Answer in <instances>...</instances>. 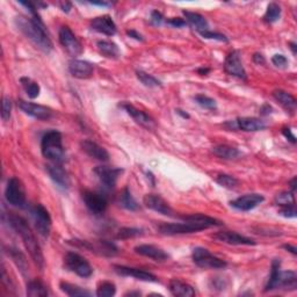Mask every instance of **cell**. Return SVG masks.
I'll use <instances>...</instances> for the list:
<instances>
[{
    "mask_svg": "<svg viewBox=\"0 0 297 297\" xmlns=\"http://www.w3.org/2000/svg\"><path fill=\"white\" fill-rule=\"evenodd\" d=\"M182 219V223H160L158 226L159 234L165 236L193 234V232H199L212 227L222 226L220 220L202 214L183 216Z\"/></svg>",
    "mask_w": 297,
    "mask_h": 297,
    "instance_id": "obj_1",
    "label": "cell"
},
{
    "mask_svg": "<svg viewBox=\"0 0 297 297\" xmlns=\"http://www.w3.org/2000/svg\"><path fill=\"white\" fill-rule=\"evenodd\" d=\"M9 223L14 231H17V234L21 237L23 244L27 248V251L29 252L31 259L34 260V263L38 265L40 270H42L44 266V256L42 253L41 246L36 239L34 232L31 231V229L28 226L27 220L22 218L21 216H18L13 214V212H10L9 216Z\"/></svg>",
    "mask_w": 297,
    "mask_h": 297,
    "instance_id": "obj_2",
    "label": "cell"
},
{
    "mask_svg": "<svg viewBox=\"0 0 297 297\" xmlns=\"http://www.w3.org/2000/svg\"><path fill=\"white\" fill-rule=\"evenodd\" d=\"M15 25L21 33L30 40L43 53H50L53 50V42L50 41L46 29H44L43 22L40 17L25 18L18 17L15 19Z\"/></svg>",
    "mask_w": 297,
    "mask_h": 297,
    "instance_id": "obj_3",
    "label": "cell"
},
{
    "mask_svg": "<svg viewBox=\"0 0 297 297\" xmlns=\"http://www.w3.org/2000/svg\"><path fill=\"white\" fill-rule=\"evenodd\" d=\"M280 259L273 260L272 272L268 282L265 287V291L278 290H295L297 287V275L294 271H281Z\"/></svg>",
    "mask_w": 297,
    "mask_h": 297,
    "instance_id": "obj_4",
    "label": "cell"
},
{
    "mask_svg": "<svg viewBox=\"0 0 297 297\" xmlns=\"http://www.w3.org/2000/svg\"><path fill=\"white\" fill-rule=\"evenodd\" d=\"M41 151L44 158L59 162L64 157L62 134L57 130L48 131L41 140Z\"/></svg>",
    "mask_w": 297,
    "mask_h": 297,
    "instance_id": "obj_5",
    "label": "cell"
},
{
    "mask_svg": "<svg viewBox=\"0 0 297 297\" xmlns=\"http://www.w3.org/2000/svg\"><path fill=\"white\" fill-rule=\"evenodd\" d=\"M192 258L196 266L204 268V270H222L228 265L224 260L211 254L207 248L203 247H195L193 250Z\"/></svg>",
    "mask_w": 297,
    "mask_h": 297,
    "instance_id": "obj_6",
    "label": "cell"
},
{
    "mask_svg": "<svg viewBox=\"0 0 297 297\" xmlns=\"http://www.w3.org/2000/svg\"><path fill=\"white\" fill-rule=\"evenodd\" d=\"M64 265L67 270L76 273L82 278H90L93 274V268L91 267L90 263L78 253L69 252L64 256Z\"/></svg>",
    "mask_w": 297,
    "mask_h": 297,
    "instance_id": "obj_7",
    "label": "cell"
},
{
    "mask_svg": "<svg viewBox=\"0 0 297 297\" xmlns=\"http://www.w3.org/2000/svg\"><path fill=\"white\" fill-rule=\"evenodd\" d=\"M6 201L11 206L22 208L26 204V192L22 182L18 178H11L5 191Z\"/></svg>",
    "mask_w": 297,
    "mask_h": 297,
    "instance_id": "obj_8",
    "label": "cell"
},
{
    "mask_svg": "<svg viewBox=\"0 0 297 297\" xmlns=\"http://www.w3.org/2000/svg\"><path fill=\"white\" fill-rule=\"evenodd\" d=\"M31 215H33L35 228L40 235L43 238H48L50 234V228H51V217L46 208L42 204H36L31 210Z\"/></svg>",
    "mask_w": 297,
    "mask_h": 297,
    "instance_id": "obj_9",
    "label": "cell"
},
{
    "mask_svg": "<svg viewBox=\"0 0 297 297\" xmlns=\"http://www.w3.org/2000/svg\"><path fill=\"white\" fill-rule=\"evenodd\" d=\"M59 42H61L64 49L67 51V54L72 57H77L83 53L82 44L76 38L73 31L67 26H64L59 29Z\"/></svg>",
    "mask_w": 297,
    "mask_h": 297,
    "instance_id": "obj_10",
    "label": "cell"
},
{
    "mask_svg": "<svg viewBox=\"0 0 297 297\" xmlns=\"http://www.w3.org/2000/svg\"><path fill=\"white\" fill-rule=\"evenodd\" d=\"M83 201L87 207V209L95 215L103 214L108 206L107 199L105 196L91 191H85L83 193Z\"/></svg>",
    "mask_w": 297,
    "mask_h": 297,
    "instance_id": "obj_11",
    "label": "cell"
},
{
    "mask_svg": "<svg viewBox=\"0 0 297 297\" xmlns=\"http://www.w3.org/2000/svg\"><path fill=\"white\" fill-rule=\"evenodd\" d=\"M224 70L232 77L242 80L246 79V71L244 69L242 61H240L239 51L234 50L227 56L226 62H224Z\"/></svg>",
    "mask_w": 297,
    "mask_h": 297,
    "instance_id": "obj_12",
    "label": "cell"
},
{
    "mask_svg": "<svg viewBox=\"0 0 297 297\" xmlns=\"http://www.w3.org/2000/svg\"><path fill=\"white\" fill-rule=\"evenodd\" d=\"M122 172L123 170H121V168H114L108 166H96L94 168L95 175L98 176V179L101 181L103 186L109 188V190L115 187L119 176L121 175Z\"/></svg>",
    "mask_w": 297,
    "mask_h": 297,
    "instance_id": "obj_13",
    "label": "cell"
},
{
    "mask_svg": "<svg viewBox=\"0 0 297 297\" xmlns=\"http://www.w3.org/2000/svg\"><path fill=\"white\" fill-rule=\"evenodd\" d=\"M18 105L23 113L38 120H49L53 115V110L46 106L38 105V103L27 102L25 100H19Z\"/></svg>",
    "mask_w": 297,
    "mask_h": 297,
    "instance_id": "obj_14",
    "label": "cell"
},
{
    "mask_svg": "<svg viewBox=\"0 0 297 297\" xmlns=\"http://www.w3.org/2000/svg\"><path fill=\"white\" fill-rule=\"evenodd\" d=\"M143 202L148 209L154 210L156 212H159V214L162 215L172 216V214H173V209H172L170 204H168L160 195L146 194L145 196H144Z\"/></svg>",
    "mask_w": 297,
    "mask_h": 297,
    "instance_id": "obj_15",
    "label": "cell"
},
{
    "mask_svg": "<svg viewBox=\"0 0 297 297\" xmlns=\"http://www.w3.org/2000/svg\"><path fill=\"white\" fill-rule=\"evenodd\" d=\"M113 268L119 275L131 276V278H135L139 281H145V282H158L157 276L152 274V273L139 270V268L121 266V265H114Z\"/></svg>",
    "mask_w": 297,
    "mask_h": 297,
    "instance_id": "obj_16",
    "label": "cell"
},
{
    "mask_svg": "<svg viewBox=\"0 0 297 297\" xmlns=\"http://www.w3.org/2000/svg\"><path fill=\"white\" fill-rule=\"evenodd\" d=\"M264 201L265 198L262 194H255V193H253V194H246L234 200V201L230 202V206L234 207L235 209L242 211H250Z\"/></svg>",
    "mask_w": 297,
    "mask_h": 297,
    "instance_id": "obj_17",
    "label": "cell"
},
{
    "mask_svg": "<svg viewBox=\"0 0 297 297\" xmlns=\"http://www.w3.org/2000/svg\"><path fill=\"white\" fill-rule=\"evenodd\" d=\"M212 238L229 245H248L250 246V245L256 244L253 239L247 238V237L237 234V232L234 231H219L212 236Z\"/></svg>",
    "mask_w": 297,
    "mask_h": 297,
    "instance_id": "obj_18",
    "label": "cell"
},
{
    "mask_svg": "<svg viewBox=\"0 0 297 297\" xmlns=\"http://www.w3.org/2000/svg\"><path fill=\"white\" fill-rule=\"evenodd\" d=\"M91 27L93 30L107 36L115 35L116 30H118L114 20L109 15H101V17L94 18L91 21Z\"/></svg>",
    "mask_w": 297,
    "mask_h": 297,
    "instance_id": "obj_19",
    "label": "cell"
},
{
    "mask_svg": "<svg viewBox=\"0 0 297 297\" xmlns=\"http://www.w3.org/2000/svg\"><path fill=\"white\" fill-rule=\"evenodd\" d=\"M135 252L139 255L146 256V258H150L158 263L166 262V260L168 259V254L166 253V252L162 250L160 247L155 246V245H148V244L138 245V246L135 247Z\"/></svg>",
    "mask_w": 297,
    "mask_h": 297,
    "instance_id": "obj_20",
    "label": "cell"
},
{
    "mask_svg": "<svg viewBox=\"0 0 297 297\" xmlns=\"http://www.w3.org/2000/svg\"><path fill=\"white\" fill-rule=\"evenodd\" d=\"M80 146H82L83 151L85 152L86 155L90 156L91 158L100 160V162H108V159H109V154H108L106 148L100 146L98 143L93 142V140H83V142L80 143Z\"/></svg>",
    "mask_w": 297,
    "mask_h": 297,
    "instance_id": "obj_21",
    "label": "cell"
},
{
    "mask_svg": "<svg viewBox=\"0 0 297 297\" xmlns=\"http://www.w3.org/2000/svg\"><path fill=\"white\" fill-rule=\"evenodd\" d=\"M120 106H121L123 109L126 110L132 119H134V121L139 124V126L146 128V129H152V128H155L154 120H152L146 113H144V112L137 109L135 106H132L131 103L127 102V103H122V105Z\"/></svg>",
    "mask_w": 297,
    "mask_h": 297,
    "instance_id": "obj_22",
    "label": "cell"
},
{
    "mask_svg": "<svg viewBox=\"0 0 297 297\" xmlns=\"http://www.w3.org/2000/svg\"><path fill=\"white\" fill-rule=\"evenodd\" d=\"M69 71L75 78L87 79L93 75V65L86 61L72 59L69 63Z\"/></svg>",
    "mask_w": 297,
    "mask_h": 297,
    "instance_id": "obj_23",
    "label": "cell"
},
{
    "mask_svg": "<svg viewBox=\"0 0 297 297\" xmlns=\"http://www.w3.org/2000/svg\"><path fill=\"white\" fill-rule=\"evenodd\" d=\"M46 170L49 174L50 179L63 190H67L70 187V178L65 170L59 165H47Z\"/></svg>",
    "mask_w": 297,
    "mask_h": 297,
    "instance_id": "obj_24",
    "label": "cell"
},
{
    "mask_svg": "<svg viewBox=\"0 0 297 297\" xmlns=\"http://www.w3.org/2000/svg\"><path fill=\"white\" fill-rule=\"evenodd\" d=\"M171 294L176 297H193L195 296V290L191 284L183 282L181 280L173 279L170 281L168 284Z\"/></svg>",
    "mask_w": 297,
    "mask_h": 297,
    "instance_id": "obj_25",
    "label": "cell"
},
{
    "mask_svg": "<svg viewBox=\"0 0 297 297\" xmlns=\"http://www.w3.org/2000/svg\"><path fill=\"white\" fill-rule=\"evenodd\" d=\"M87 250L105 256H114L119 252V248L116 247V245L112 242H108V240H99L95 244L88 242Z\"/></svg>",
    "mask_w": 297,
    "mask_h": 297,
    "instance_id": "obj_26",
    "label": "cell"
},
{
    "mask_svg": "<svg viewBox=\"0 0 297 297\" xmlns=\"http://www.w3.org/2000/svg\"><path fill=\"white\" fill-rule=\"evenodd\" d=\"M273 96H274L276 101H278L280 105L284 108V109L288 110L289 113L291 114L295 113L297 102H296V99L290 93H288V92L283 90H275L274 92H273Z\"/></svg>",
    "mask_w": 297,
    "mask_h": 297,
    "instance_id": "obj_27",
    "label": "cell"
},
{
    "mask_svg": "<svg viewBox=\"0 0 297 297\" xmlns=\"http://www.w3.org/2000/svg\"><path fill=\"white\" fill-rule=\"evenodd\" d=\"M236 123L243 131H260L266 128V123L258 118H239Z\"/></svg>",
    "mask_w": 297,
    "mask_h": 297,
    "instance_id": "obj_28",
    "label": "cell"
},
{
    "mask_svg": "<svg viewBox=\"0 0 297 297\" xmlns=\"http://www.w3.org/2000/svg\"><path fill=\"white\" fill-rule=\"evenodd\" d=\"M211 152L216 156V157L224 160H235L238 159L240 156H242V152H240L238 148L230 145H226V144H220V145L214 146Z\"/></svg>",
    "mask_w": 297,
    "mask_h": 297,
    "instance_id": "obj_29",
    "label": "cell"
},
{
    "mask_svg": "<svg viewBox=\"0 0 297 297\" xmlns=\"http://www.w3.org/2000/svg\"><path fill=\"white\" fill-rule=\"evenodd\" d=\"M184 18L188 21V23L199 31H203V30H208V21L203 15L195 13V12H190V11H183L182 12Z\"/></svg>",
    "mask_w": 297,
    "mask_h": 297,
    "instance_id": "obj_30",
    "label": "cell"
},
{
    "mask_svg": "<svg viewBox=\"0 0 297 297\" xmlns=\"http://www.w3.org/2000/svg\"><path fill=\"white\" fill-rule=\"evenodd\" d=\"M96 46H98V49L100 51V54H101L102 56H105L106 58H110V59L119 58L120 49L114 42H112V41H99L98 43H96Z\"/></svg>",
    "mask_w": 297,
    "mask_h": 297,
    "instance_id": "obj_31",
    "label": "cell"
},
{
    "mask_svg": "<svg viewBox=\"0 0 297 297\" xmlns=\"http://www.w3.org/2000/svg\"><path fill=\"white\" fill-rule=\"evenodd\" d=\"M27 296L30 297H46L48 296L47 286L42 281L33 280L27 284Z\"/></svg>",
    "mask_w": 297,
    "mask_h": 297,
    "instance_id": "obj_32",
    "label": "cell"
},
{
    "mask_svg": "<svg viewBox=\"0 0 297 297\" xmlns=\"http://www.w3.org/2000/svg\"><path fill=\"white\" fill-rule=\"evenodd\" d=\"M59 288L63 292H65L67 296L71 297H87L92 296V292L86 290V289L80 288L79 286H76V284H72L69 282H61L59 284Z\"/></svg>",
    "mask_w": 297,
    "mask_h": 297,
    "instance_id": "obj_33",
    "label": "cell"
},
{
    "mask_svg": "<svg viewBox=\"0 0 297 297\" xmlns=\"http://www.w3.org/2000/svg\"><path fill=\"white\" fill-rule=\"evenodd\" d=\"M119 203L120 206L124 209L127 210H130V211H135L138 209V203L136 202V200L132 198L130 191L128 190V188H124L122 191L121 195H120V199H119Z\"/></svg>",
    "mask_w": 297,
    "mask_h": 297,
    "instance_id": "obj_34",
    "label": "cell"
},
{
    "mask_svg": "<svg viewBox=\"0 0 297 297\" xmlns=\"http://www.w3.org/2000/svg\"><path fill=\"white\" fill-rule=\"evenodd\" d=\"M9 255L13 259V262L19 267V270L21 271L22 274L25 275L26 272L28 271V264H27L26 256L23 255L19 250H17V248H13V247L9 248Z\"/></svg>",
    "mask_w": 297,
    "mask_h": 297,
    "instance_id": "obj_35",
    "label": "cell"
},
{
    "mask_svg": "<svg viewBox=\"0 0 297 297\" xmlns=\"http://www.w3.org/2000/svg\"><path fill=\"white\" fill-rule=\"evenodd\" d=\"M281 7L279 4L276 3H271L270 5L267 6V10H266V13L264 15V21L267 22V23H274L278 21L281 17Z\"/></svg>",
    "mask_w": 297,
    "mask_h": 297,
    "instance_id": "obj_36",
    "label": "cell"
},
{
    "mask_svg": "<svg viewBox=\"0 0 297 297\" xmlns=\"http://www.w3.org/2000/svg\"><path fill=\"white\" fill-rule=\"evenodd\" d=\"M20 82H21L27 95L29 96L30 99H35L40 95V91H41V88H40V85L38 83L33 82V80L29 78H21L20 79Z\"/></svg>",
    "mask_w": 297,
    "mask_h": 297,
    "instance_id": "obj_37",
    "label": "cell"
},
{
    "mask_svg": "<svg viewBox=\"0 0 297 297\" xmlns=\"http://www.w3.org/2000/svg\"><path fill=\"white\" fill-rule=\"evenodd\" d=\"M116 294V287L113 282L103 281L96 288V296L99 297H112Z\"/></svg>",
    "mask_w": 297,
    "mask_h": 297,
    "instance_id": "obj_38",
    "label": "cell"
},
{
    "mask_svg": "<svg viewBox=\"0 0 297 297\" xmlns=\"http://www.w3.org/2000/svg\"><path fill=\"white\" fill-rule=\"evenodd\" d=\"M275 203L282 207H290L295 206V196L292 192H282L275 196Z\"/></svg>",
    "mask_w": 297,
    "mask_h": 297,
    "instance_id": "obj_39",
    "label": "cell"
},
{
    "mask_svg": "<svg viewBox=\"0 0 297 297\" xmlns=\"http://www.w3.org/2000/svg\"><path fill=\"white\" fill-rule=\"evenodd\" d=\"M136 76H137L138 80L143 84L144 86H146V87H159V86H162V83H160L157 78L154 77L152 75L146 73V72L137 71V72H136Z\"/></svg>",
    "mask_w": 297,
    "mask_h": 297,
    "instance_id": "obj_40",
    "label": "cell"
},
{
    "mask_svg": "<svg viewBox=\"0 0 297 297\" xmlns=\"http://www.w3.org/2000/svg\"><path fill=\"white\" fill-rule=\"evenodd\" d=\"M194 100L199 106H201L202 108H204V109L216 110V108H217V103H216L215 100L209 98V96L204 95V94L195 95Z\"/></svg>",
    "mask_w": 297,
    "mask_h": 297,
    "instance_id": "obj_41",
    "label": "cell"
},
{
    "mask_svg": "<svg viewBox=\"0 0 297 297\" xmlns=\"http://www.w3.org/2000/svg\"><path fill=\"white\" fill-rule=\"evenodd\" d=\"M216 182L224 188L232 190V188H235L238 184V180L235 176L229 174H218L217 178H216Z\"/></svg>",
    "mask_w": 297,
    "mask_h": 297,
    "instance_id": "obj_42",
    "label": "cell"
},
{
    "mask_svg": "<svg viewBox=\"0 0 297 297\" xmlns=\"http://www.w3.org/2000/svg\"><path fill=\"white\" fill-rule=\"evenodd\" d=\"M143 230L138 228H122L121 230L119 231L118 238L119 239H129V238H135V237L142 236Z\"/></svg>",
    "mask_w": 297,
    "mask_h": 297,
    "instance_id": "obj_43",
    "label": "cell"
},
{
    "mask_svg": "<svg viewBox=\"0 0 297 297\" xmlns=\"http://www.w3.org/2000/svg\"><path fill=\"white\" fill-rule=\"evenodd\" d=\"M200 35H201L202 38H204V39L215 40V41H219V42H228L229 41V39L224 34L216 33V31H211L209 29L200 31Z\"/></svg>",
    "mask_w": 297,
    "mask_h": 297,
    "instance_id": "obj_44",
    "label": "cell"
},
{
    "mask_svg": "<svg viewBox=\"0 0 297 297\" xmlns=\"http://www.w3.org/2000/svg\"><path fill=\"white\" fill-rule=\"evenodd\" d=\"M11 110H12V102L10 98L4 96L3 99V109H2V119L4 121L7 122L11 118Z\"/></svg>",
    "mask_w": 297,
    "mask_h": 297,
    "instance_id": "obj_45",
    "label": "cell"
},
{
    "mask_svg": "<svg viewBox=\"0 0 297 297\" xmlns=\"http://www.w3.org/2000/svg\"><path fill=\"white\" fill-rule=\"evenodd\" d=\"M272 63L278 67H286L288 65V59H287L286 56H283L281 54H276L272 57Z\"/></svg>",
    "mask_w": 297,
    "mask_h": 297,
    "instance_id": "obj_46",
    "label": "cell"
},
{
    "mask_svg": "<svg viewBox=\"0 0 297 297\" xmlns=\"http://www.w3.org/2000/svg\"><path fill=\"white\" fill-rule=\"evenodd\" d=\"M279 214L281 216H283V217H287V218H292V217H296V209H295V206H290V207H282L279 211Z\"/></svg>",
    "mask_w": 297,
    "mask_h": 297,
    "instance_id": "obj_47",
    "label": "cell"
},
{
    "mask_svg": "<svg viewBox=\"0 0 297 297\" xmlns=\"http://www.w3.org/2000/svg\"><path fill=\"white\" fill-rule=\"evenodd\" d=\"M163 19H164L163 14L160 13V12H158V11H154L151 13V23H152V25L160 26V25H162V22H163Z\"/></svg>",
    "mask_w": 297,
    "mask_h": 297,
    "instance_id": "obj_48",
    "label": "cell"
},
{
    "mask_svg": "<svg viewBox=\"0 0 297 297\" xmlns=\"http://www.w3.org/2000/svg\"><path fill=\"white\" fill-rule=\"evenodd\" d=\"M167 23L175 28H181L187 25V21H184L181 18H172L170 20H167Z\"/></svg>",
    "mask_w": 297,
    "mask_h": 297,
    "instance_id": "obj_49",
    "label": "cell"
},
{
    "mask_svg": "<svg viewBox=\"0 0 297 297\" xmlns=\"http://www.w3.org/2000/svg\"><path fill=\"white\" fill-rule=\"evenodd\" d=\"M282 135H283L284 137H286L288 140H290V142H291L292 144H295V143H296V137H295V135L292 134V131H291L290 128H283V129H282Z\"/></svg>",
    "mask_w": 297,
    "mask_h": 297,
    "instance_id": "obj_50",
    "label": "cell"
},
{
    "mask_svg": "<svg viewBox=\"0 0 297 297\" xmlns=\"http://www.w3.org/2000/svg\"><path fill=\"white\" fill-rule=\"evenodd\" d=\"M127 35L129 36V38H132L135 40H137V41H143V36L140 35L138 31H136L135 29H131V30H127Z\"/></svg>",
    "mask_w": 297,
    "mask_h": 297,
    "instance_id": "obj_51",
    "label": "cell"
},
{
    "mask_svg": "<svg viewBox=\"0 0 297 297\" xmlns=\"http://www.w3.org/2000/svg\"><path fill=\"white\" fill-rule=\"evenodd\" d=\"M272 112H273V108L268 105V103H265V105H263L262 108H260V114H262L263 116L270 115Z\"/></svg>",
    "mask_w": 297,
    "mask_h": 297,
    "instance_id": "obj_52",
    "label": "cell"
},
{
    "mask_svg": "<svg viewBox=\"0 0 297 297\" xmlns=\"http://www.w3.org/2000/svg\"><path fill=\"white\" fill-rule=\"evenodd\" d=\"M253 61L255 64H259V65H264V64L266 63V59H265L264 55L259 54V53H255L253 55Z\"/></svg>",
    "mask_w": 297,
    "mask_h": 297,
    "instance_id": "obj_53",
    "label": "cell"
},
{
    "mask_svg": "<svg viewBox=\"0 0 297 297\" xmlns=\"http://www.w3.org/2000/svg\"><path fill=\"white\" fill-rule=\"evenodd\" d=\"M59 5H61V9H62L63 12H65V13H69L70 10H71V3L65 2V3H61Z\"/></svg>",
    "mask_w": 297,
    "mask_h": 297,
    "instance_id": "obj_54",
    "label": "cell"
},
{
    "mask_svg": "<svg viewBox=\"0 0 297 297\" xmlns=\"http://www.w3.org/2000/svg\"><path fill=\"white\" fill-rule=\"evenodd\" d=\"M282 247L284 248V250L289 251V252H290V253H292V254H294V255H296V254H297V250H296V247H295V246H291V245L286 244V245H283Z\"/></svg>",
    "mask_w": 297,
    "mask_h": 297,
    "instance_id": "obj_55",
    "label": "cell"
},
{
    "mask_svg": "<svg viewBox=\"0 0 297 297\" xmlns=\"http://www.w3.org/2000/svg\"><path fill=\"white\" fill-rule=\"evenodd\" d=\"M297 178L296 176H294V178H292L290 181H289V184H290V190H291V192L294 193L295 191H296V186H297Z\"/></svg>",
    "mask_w": 297,
    "mask_h": 297,
    "instance_id": "obj_56",
    "label": "cell"
},
{
    "mask_svg": "<svg viewBox=\"0 0 297 297\" xmlns=\"http://www.w3.org/2000/svg\"><path fill=\"white\" fill-rule=\"evenodd\" d=\"M198 72L200 75L201 76H206V75H208L210 72V69H208V67H201V69H199L198 70Z\"/></svg>",
    "mask_w": 297,
    "mask_h": 297,
    "instance_id": "obj_57",
    "label": "cell"
},
{
    "mask_svg": "<svg viewBox=\"0 0 297 297\" xmlns=\"http://www.w3.org/2000/svg\"><path fill=\"white\" fill-rule=\"evenodd\" d=\"M176 113H178L180 116H181V118H183V119H190L191 116H190V114H187V113H184L183 110H181V109H176Z\"/></svg>",
    "mask_w": 297,
    "mask_h": 297,
    "instance_id": "obj_58",
    "label": "cell"
},
{
    "mask_svg": "<svg viewBox=\"0 0 297 297\" xmlns=\"http://www.w3.org/2000/svg\"><path fill=\"white\" fill-rule=\"evenodd\" d=\"M91 5H95V6H109L110 4L109 3H105V2H102V3H96V2H91L90 3Z\"/></svg>",
    "mask_w": 297,
    "mask_h": 297,
    "instance_id": "obj_59",
    "label": "cell"
},
{
    "mask_svg": "<svg viewBox=\"0 0 297 297\" xmlns=\"http://www.w3.org/2000/svg\"><path fill=\"white\" fill-rule=\"evenodd\" d=\"M289 46H290V49H291V51H292V54L294 55H296V44L294 43V42H291L290 44H289Z\"/></svg>",
    "mask_w": 297,
    "mask_h": 297,
    "instance_id": "obj_60",
    "label": "cell"
},
{
    "mask_svg": "<svg viewBox=\"0 0 297 297\" xmlns=\"http://www.w3.org/2000/svg\"><path fill=\"white\" fill-rule=\"evenodd\" d=\"M132 295H137L138 296V295H140V292H138V291L134 292V291H132V292H128V294H126V296H132Z\"/></svg>",
    "mask_w": 297,
    "mask_h": 297,
    "instance_id": "obj_61",
    "label": "cell"
}]
</instances>
